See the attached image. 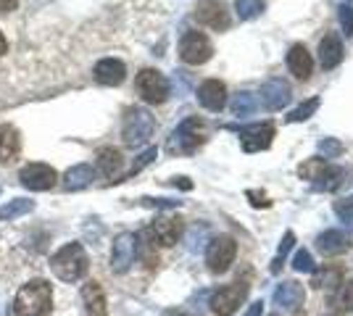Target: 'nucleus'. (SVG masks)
<instances>
[{
	"instance_id": "obj_8",
	"label": "nucleus",
	"mask_w": 353,
	"mask_h": 316,
	"mask_svg": "<svg viewBox=\"0 0 353 316\" xmlns=\"http://www.w3.org/2000/svg\"><path fill=\"white\" fill-rule=\"evenodd\" d=\"M245 295H248V287L245 285L240 287V282L219 287V290L211 295V311L216 316H232L237 308H240V303L245 301Z\"/></svg>"
},
{
	"instance_id": "obj_12",
	"label": "nucleus",
	"mask_w": 353,
	"mask_h": 316,
	"mask_svg": "<svg viewBox=\"0 0 353 316\" xmlns=\"http://www.w3.org/2000/svg\"><path fill=\"white\" fill-rule=\"evenodd\" d=\"M195 19L201 24H206L211 30H227L230 24V16H227V8L221 6L219 0H203L195 6Z\"/></svg>"
},
{
	"instance_id": "obj_39",
	"label": "nucleus",
	"mask_w": 353,
	"mask_h": 316,
	"mask_svg": "<svg viewBox=\"0 0 353 316\" xmlns=\"http://www.w3.org/2000/svg\"><path fill=\"white\" fill-rule=\"evenodd\" d=\"M143 203L145 206H161V209H166V206H179V200H153V198H145Z\"/></svg>"
},
{
	"instance_id": "obj_36",
	"label": "nucleus",
	"mask_w": 353,
	"mask_h": 316,
	"mask_svg": "<svg viewBox=\"0 0 353 316\" xmlns=\"http://www.w3.org/2000/svg\"><path fill=\"white\" fill-rule=\"evenodd\" d=\"M293 269L295 271H314V258L309 251H298L293 258Z\"/></svg>"
},
{
	"instance_id": "obj_42",
	"label": "nucleus",
	"mask_w": 353,
	"mask_h": 316,
	"mask_svg": "<svg viewBox=\"0 0 353 316\" xmlns=\"http://www.w3.org/2000/svg\"><path fill=\"white\" fill-rule=\"evenodd\" d=\"M6 50H8V43H6V34L0 32V59L6 56Z\"/></svg>"
},
{
	"instance_id": "obj_38",
	"label": "nucleus",
	"mask_w": 353,
	"mask_h": 316,
	"mask_svg": "<svg viewBox=\"0 0 353 316\" xmlns=\"http://www.w3.org/2000/svg\"><path fill=\"white\" fill-rule=\"evenodd\" d=\"M340 24H343L345 34L351 37L353 34V8L351 6H343V8H340Z\"/></svg>"
},
{
	"instance_id": "obj_24",
	"label": "nucleus",
	"mask_w": 353,
	"mask_h": 316,
	"mask_svg": "<svg viewBox=\"0 0 353 316\" xmlns=\"http://www.w3.org/2000/svg\"><path fill=\"white\" fill-rule=\"evenodd\" d=\"M92 177H95L92 166H90V164H77V166H72L66 174H63V187H66L69 193L85 190L90 182H92Z\"/></svg>"
},
{
	"instance_id": "obj_35",
	"label": "nucleus",
	"mask_w": 353,
	"mask_h": 316,
	"mask_svg": "<svg viewBox=\"0 0 353 316\" xmlns=\"http://www.w3.org/2000/svg\"><path fill=\"white\" fill-rule=\"evenodd\" d=\"M335 213L343 219V224H348V229H353V200L351 198L338 200V203H335Z\"/></svg>"
},
{
	"instance_id": "obj_33",
	"label": "nucleus",
	"mask_w": 353,
	"mask_h": 316,
	"mask_svg": "<svg viewBox=\"0 0 353 316\" xmlns=\"http://www.w3.org/2000/svg\"><path fill=\"white\" fill-rule=\"evenodd\" d=\"M340 282H343V271H340V269H327V271H322L316 280H314V285L324 287V290L340 285Z\"/></svg>"
},
{
	"instance_id": "obj_20",
	"label": "nucleus",
	"mask_w": 353,
	"mask_h": 316,
	"mask_svg": "<svg viewBox=\"0 0 353 316\" xmlns=\"http://www.w3.org/2000/svg\"><path fill=\"white\" fill-rule=\"evenodd\" d=\"M316 248L322 251V256H340L348 251V238L340 229H327L316 238Z\"/></svg>"
},
{
	"instance_id": "obj_7",
	"label": "nucleus",
	"mask_w": 353,
	"mask_h": 316,
	"mask_svg": "<svg viewBox=\"0 0 353 316\" xmlns=\"http://www.w3.org/2000/svg\"><path fill=\"white\" fill-rule=\"evenodd\" d=\"M214 56V45L203 32H188L179 40V59L190 66H201Z\"/></svg>"
},
{
	"instance_id": "obj_14",
	"label": "nucleus",
	"mask_w": 353,
	"mask_h": 316,
	"mask_svg": "<svg viewBox=\"0 0 353 316\" xmlns=\"http://www.w3.org/2000/svg\"><path fill=\"white\" fill-rule=\"evenodd\" d=\"M290 85L282 82V79H269L261 87V103L269 108V111H280L285 105L290 103Z\"/></svg>"
},
{
	"instance_id": "obj_25",
	"label": "nucleus",
	"mask_w": 353,
	"mask_h": 316,
	"mask_svg": "<svg viewBox=\"0 0 353 316\" xmlns=\"http://www.w3.org/2000/svg\"><path fill=\"white\" fill-rule=\"evenodd\" d=\"M345 182H348V171H345V169L327 164V169L319 174V180L314 182V187H316V190H324V193H335Z\"/></svg>"
},
{
	"instance_id": "obj_30",
	"label": "nucleus",
	"mask_w": 353,
	"mask_h": 316,
	"mask_svg": "<svg viewBox=\"0 0 353 316\" xmlns=\"http://www.w3.org/2000/svg\"><path fill=\"white\" fill-rule=\"evenodd\" d=\"M324 169H327V161H324V158H311V161H306V164H301L298 174H301V177H306V180H311V182H316Z\"/></svg>"
},
{
	"instance_id": "obj_45",
	"label": "nucleus",
	"mask_w": 353,
	"mask_h": 316,
	"mask_svg": "<svg viewBox=\"0 0 353 316\" xmlns=\"http://www.w3.org/2000/svg\"><path fill=\"white\" fill-rule=\"evenodd\" d=\"M272 316H280V314H272Z\"/></svg>"
},
{
	"instance_id": "obj_9",
	"label": "nucleus",
	"mask_w": 353,
	"mask_h": 316,
	"mask_svg": "<svg viewBox=\"0 0 353 316\" xmlns=\"http://www.w3.org/2000/svg\"><path fill=\"white\" fill-rule=\"evenodd\" d=\"M19 180L27 190H34V193H43V190H50L56 182H59V174L56 169L48 164H27L21 171H19Z\"/></svg>"
},
{
	"instance_id": "obj_43",
	"label": "nucleus",
	"mask_w": 353,
	"mask_h": 316,
	"mask_svg": "<svg viewBox=\"0 0 353 316\" xmlns=\"http://www.w3.org/2000/svg\"><path fill=\"white\" fill-rule=\"evenodd\" d=\"M161 316H188L185 311H176V308H169V311H163Z\"/></svg>"
},
{
	"instance_id": "obj_37",
	"label": "nucleus",
	"mask_w": 353,
	"mask_h": 316,
	"mask_svg": "<svg viewBox=\"0 0 353 316\" xmlns=\"http://www.w3.org/2000/svg\"><path fill=\"white\" fill-rule=\"evenodd\" d=\"M153 158H156V148H148L145 153H140V156H137V161H134V166H132V171H130V174H137V171H143V169H145V166L150 164Z\"/></svg>"
},
{
	"instance_id": "obj_17",
	"label": "nucleus",
	"mask_w": 353,
	"mask_h": 316,
	"mask_svg": "<svg viewBox=\"0 0 353 316\" xmlns=\"http://www.w3.org/2000/svg\"><path fill=\"white\" fill-rule=\"evenodd\" d=\"M95 82H101L105 87H117L124 82V76H127V66L121 63L119 59H103L95 63Z\"/></svg>"
},
{
	"instance_id": "obj_28",
	"label": "nucleus",
	"mask_w": 353,
	"mask_h": 316,
	"mask_svg": "<svg viewBox=\"0 0 353 316\" xmlns=\"http://www.w3.org/2000/svg\"><path fill=\"white\" fill-rule=\"evenodd\" d=\"M235 8L243 21H250L264 11V0H235Z\"/></svg>"
},
{
	"instance_id": "obj_6",
	"label": "nucleus",
	"mask_w": 353,
	"mask_h": 316,
	"mask_svg": "<svg viewBox=\"0 0 353 316\" xmlns=\"http://www.w3.org/2000/svg\"><path fill=\"white\" fill-rule=\"evenodd\" d=\"M134 87L145 103H163L169 98V79L156 69H143L134 79Z\"/></svg>"
},
{
	"instance_id": "obj_34",
	"label": "nucleus",
	"mask_w": 353,
	"mask_h": 316,
	"mask_svg": "<svg viewBox=\"0 0 353 316\" xmlns=\"http://www.w3.org/2000/svg\"><path fill=\"white\" fill-rule=\"evenodd\" d=\"M319 153H322L324 158H338L340 153H343V143L335 140V137H324L322 143H319Z\"/></svg>"
},
{
	"instance_id": "obj_41",
	"label": "nucleus",
	"mask_w": 353,
	"mask_h": 316,
	"mask_svg": "<svg viewBox=\"0 0 353 316\" xmlns=\"http://www.w3.org/2000/svg\"><path fill=\"white\" fill-rule=\"evenodd\" d=\"M172 185H179L182 190H190V187H192V182H188L185 177H174V182H172Z\"/></svg>"
},
{
	"instance_id": "obj_13",
	"label": "nucleus",
	"mask_w": 353,
	"mask_h": 316,
	"mask_svg": "<svg viewBox=\"0 0 353 316\" xmlns=\"http://www.w3.org/2000/svg\"><path fill=\"white\" fill-rule=\"evenodd\" d=\"M82 314L85 316H108V306H105V293L101 282H85L82 287Z\"/></svg>"
},
{
	"instance_id": "obj_44",
	"label": "nucleus",
	"mask_w": 353,
	"mask_h": 316,
	"mask_svg": "<svg viewBox=\"0 0 353 316\" xmlns=\"http://www.w3.org/2000/svg\"><path fill=\"white\" fill-rule=\"evenodd\" d=\"M332 316H343V314H332Z\"/></svg>"
},
{
	"instance_id": "obj_40",
	"label": "nucleus",
	"mask_w": 353,
	"mask_h": 316,
	"mask_svg": "<svg viewBox=\"0 0 353 316\" xmlns=\"http://www.w3.org/2000/svg\"><path fill=\"white\" fill-rule=\"evenodd\" d=\"M16 6H19V0H0V14H11Z\"/></svg>"
},
{
	"instance_id": "obj_27",
	"label": "nucleus",
	"mask_w": 353,
	"mask_h": 316,
	"mask_svg": "<svg viewBox=\"0 0 353 316\" xmlns=\"http://www.w3.org/2000/svg\"><path fill=\"white\" fill-rule=\"evenodd\" d=\"M230 108H232L235 116H250L256 111V98L250 92H237L235 98H232V103H230Z\"/></svg>"
},
{
	"instance_id": "obj_29",
	"label": "nucleus",
	"mask_w": 353,
	"mask_h": 316,
	"mask_svg": "<svg viewBox=\"0 0 353 316\" xmlns=\"http://www.w3.org/2000/svg\"><path fill=\"white\" fill-rule=\"evenodd\" d=\"M335 306L340 311H353V282H340L335 293Z\"/></svg>"
},
{
	"instance_id": "obj_2",
	"label": "nucleus",
	"mask_w": 353,
	"mask_h": 316,
	"mask_svg": "<svg viewBox=\"0 0 353 316\" xmlns=\"http://www.w3.org/2000/svg\"><path fill=\"white\" fill-rule=\"evenodd\" d=\"M53 308V290L45 280H30L16 293V316H48Z\"/></svg>"
},
{
	"instance_id": "obj_23",
	"label": "nucleus",
	"mask_w": 353,
	"mask_h": 316,
	"mask_svg": "<svg viewBox=\"0 0 353 316\" xmlns=\"http://www.w3.org/2000/svg\"><path fill=\"white\" fill-rule=\"evenodd\" d=\"M121 166H124V158H121V153H119L117 148H103V151L98 153L95 169H98V174L105 177V180L117 177L119 171H121Z\"/></svg>"
},
{
	"instance_id": "obj_15",
	"label": "nucleus",
	"mask_w": 353,
	"mask_h": 316,
	"mask_svg": "<svg viewBox=\"0 0 353 316\" xmlns=\"http://www.w3.org/2000/svg\"><path fill=\"white\" fill-rule=\"evenodd\" d=\"M303 301H306V290H303V285L293 282V280L282 282L274 290V303L280 306L282 311H298L303 306Z\"/></svg>"
},
{
	"instance_id": "obj_22",
	"label": "nucleus",
	"mask_w": 353,
	"mask_h": 316,
	"mask_svg": "<svg viewBox=\"0 0 353 316\" xmlns=\"http://www.w3.org/2000/svg\"><path fill=\"white\" fill-rule=\"evenodd\" d=\"M288 69L293 72L298 79H309L311 69H314V61H311V53L303 45H293L290 53H288Z\"/></svg>"
},
{
	"instance_id": "obj_31",
	"label": "nucleus",
	"mask_w": 353,
	"mask_h": 316,
	"mask_svg": "<svg viewBox=\"0 0 353 316\" xmlns=\"http://www.w3.org/2000/svg\"><path fill=\"white\" fill-rule=\"evenodd\" d=\"M293 242H295L293 232H285V238H282V242H280V251H277V258H274V264H272V274H280L282 264H285V258H288L290 248H293Z\"/></svg>"
},
{
	"instance_id": "obj_5",
	"label": "nucleus",
	"mask_w": 353,
	"mask_h": 316,
	"mask_svg": "<svg viewBox=\"0 0 353 316\" xmlns=\"http://www.w3.org/2000/svg\"><path fill=\"white\" fill-rule=\"evenodd\" d=\"M235 256H237L235 238H230V235H219V238H214V240L208 242L206 264H208V269L214 271V274H224V271L232 266Z\"/></svg>"
},
{
	"instance_id": "obj_21",
	"label": "nucleus",
	"mask_w": 353,
	"mask_h": 316,
	"mask_svg": "<svg viewBox=\"0 0 353 316\" xmlns=\"http://www.w3.org/2000/svg\"><path fill=\"white\" fill-rule=\"evenodd\" d=\"M340 61H343V45H340L338 34H324V40L319 43V63L324 69H335Z\"/></svg>"
},
{
	"instance_id": "obj_11",
	"label": "nucleus",
	"mask_w": 353,
	"mask_h": 316,
	"mask_svg": "<svg viewBox=\"0 0 353 316\" xmlns=\"http://www.w3.org/2000/svg\"><path fill=\"white\" fill-rule=\"evenodd\" d=\"M272 137H274V127L272 124H253V127L240 129V143H243V151L245 153L266 151L272 145Z\"/></svg>"
},
{
	"instance_id": "obj_16",
	"label": "nucleus",
	"mask_w": 353,
	"mask_h": 316,
	"mask_svg": "<svg viewBox=\"0 0 353 316\" xmlns=\"http://www.w3.org/2000/svg\"><path fill=\"white\" fill-rule=\"evenodd\" d=\"M179 235H182V222L174 219V216H161L150 227V238L159 245H163V248H172L179 240Z\"/></svg>"
},
{
	"instance_id": "obj_19",
	"label": "nucleus",
	"mask_w": 353,
	"mask_h": 316,
	"mask_svg": "<svg viewBox=\"0 0 353 316\" xmlns=\"http://www.w3.org/2000/svg\"><path fill=\"white\" fill-rule=\"evenodd\" d=\"M21 153V135L14 124H0V161L8 164Z\"/></svg>"
},
{
	"instance_id": "obj_1",
	"label": "nucleus",
	"mask_w": 353,
	"mask_h": 316,
	"mask_svg": "<svg viewBox=\"0 0 353 316\" xmlns=\"http://www.w3.org/2000/svg\"><path fill=\"white\" fill-rule=\"evenodd\" d=\"M50 269L61 282H79L90 269L88 251L79 242H66L50 256Z\"/></svg>"
},
{
	"instance_id": "obj_32",
	"label": "nucleus",
	"mask_w": 353,
	"mask_h": 316,
	"mask_svg": "<svg viewBox=\"0 0 353 316\" xmlns=\"http://www.w3.org/2000/svg\"><path fill=\"white\" fill-rule=\"evenodd\" d=\"M316 108H319V98H309L306 103L298 105V108H295L293 114L288 116V121H306V119L311 116V114L316 111Z\"/></svg>"
},
{
	"instance_id": "obj_18",
	"label": "nucleus",
	"mask_w": 353,
	"mask_h": 316,
	"mask_svg": "<svg viewBox=\"0 0 353 316\" xmlns=\"http://www.w3.org/2000/svg\"><path fill=\"white\" fill-rule=\"evenodd\" d=\"M198 101L208 111H221L227 103V87L219 79H206L201 87H198Z\"/></svg>"
},
{
	"instance_id": "obj_4",
	"label": "nucleus",
	"mask_w": 353,
	"mask_h": 316,
	"mask_svg": "<svg viewBox=\"0 0 353 316\" xmlns=\"http://www.w3.org/2000/svg\"><path fill=\"white\" fill-rule=\"evenodd\" d=\"M206 140V127L203 121H198L195 116L185 119L176 127L172 137H169V151L172 153H192L198 151V145H203Z\"/></svg>"
},
{
	"instance_id": "obj_3",
	"label": "nucleus",
	"mask_w": 353,
	"mask_h": 316,
	"mask_svg": "<svg viewBox=\"0 0 353 316\" xmlns=\"http://www.w3.org/2000/svg\"><path fill=\"white\" fill-rule=\"evenodd\" d=\"M153 129H156V121H153L150 111H145V108H130V111L124 114L121 137H124V143H127L130 148L145 145L148 140H150V135H153Z\"/></svg>"
},
{
	"instance_id": "obj_10",
	"label": "nucleus",
	"mask_w": 353,
	"mask_h": 316,
	"mask_svg": "<svg viewBox=\"0 0 353 316\" xmlns=\"http://www.w3.org/2000/svg\"><path fill=\"white\" fill-rule=\"evenodd\" d=\"M134 256H137V238L132 232H121L111 248V269L124 274L134 264Z\"/></svg>"
},
{
	"instance_id": "obj_26",
	"label": "nucleus",
	"mask_w": 353,
	"mask_h": 316,
	"mask_svg": "<svg viewBox=\"0 0 353 316\" xmlns=\"http://www.w3.org/2000/svg\"><path fill=\"white\" fill-rule=\"evenodd\" d=\"M32 211H34V203L30 198H16V200H8L6 206H0V222H11L16 216H24Z\"/></svg>"
}]
</instances>
